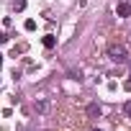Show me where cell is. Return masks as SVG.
<instances>
[{
    "instance_id": "8992f818",
    "label": "cell",
    "mask_w": 131,
    "mask_h": 131,
    "mask_svg": "<svg viewBox=\"0 0 131 131\" xmlns=\"http://www.w3.org/2000/svg\"><path fill=\"white\" fill-rule=\"evenodd\" d=\"M23 8H26V0H13V10H18V13H21Z\"/></svg>"
},
{
    "instance_id": "9c48e42d",
    "label": "cell",
    "mask_w": 131,
    "mask_h": 131,
    "mask_svg": "<svg viewBox=\"0 0 131 131\" xmlns=\"http://www.w3.org/2000/svg\"><path fill=\"white\" fill-rule=\"evenodd\" d=\"M5 41H8V34H5V31H0V44H5Z\"/></svg>"
},
{
    "instance_id": "52a82bcc",
    "label": "cell",
    "mask_w": 131,
    "mask_h": 131,
    "mask_svg": "<svg viewBox=\"0 0 131 131\" xmlns=\"http://www.w3.org/2000/svg\"><path fill=\"white\" fill-rule=\"evenodd\" d=\"M123 113H126V116H131V100H126V103H123Z\"/></svg>"
},
{
    "instance_id": "ba28073f",
    "label": "cell",
    "mask_w": 131,
    "mask_h": 131,
    "mask_svg": "<svg viewBox=\"0 0 131 131\" xmlns=\"http://www.w3.org/2000/svg\"><path fill=\"white\" fill-rule=\"evenodd\" d=\"M34 28H36V23H34L31 18H28V21H26V31H34Z\"/></svg>"
},
{
    "instance_id": "5b68a950",
    "label": "cell",
    "mask_w": 131,
    "mask_h": 131,
    "mask_svg": "<svg viewBox=\"0 0 131 131\" xmlns=\"http://www.w3.org/2000/svg\"><path fill=\"white\" fill-rule=\"evenodd\" d=\"M41 44H44L46 49H54V44H57V39H54V36H44V39H41Z\"/></svg>"
},
{
    "instance_id": "277c9868",
    "label": "cell",
    "mask_w": 131,
    "mask_h": 131,
    "mask_svg": "<svg viewBox=\"0 0 131 131\" xmlns=\"http://www.w3.org/2000/svg\"><path fill=\"white\" fill-rule=\"evenodd\" d=\"M100 113H103V108H100L98 103H90V105H88V116H90V118H98Z\"/></svg>"
},
{
    "instance_id": "3957f363",
    "label": "cell",
    "mask_w": 131,
    "mask_h": 131,
    "mask_svg": "<svg viewBox=\"0 0 131 131\" xmlns=\"http://www.w3.org/2000/svg\"><path fill=\"white\" fill-rule=\"evenodd\" d=\"M34 108H36V113H46V111H49V100H46V98H41V100H36V103H34Z\"/></svg>"
},
{
    "instance_id": "8fae6325",
    "label": "cell",
    "mask_w": 131,
    "mask_h": 131,
    "mask_svg": "<svg viewBox=\"0 0 131 131\" xmlns=\"http://www.w3.org/2000/svg\"><path fill=\"white\" fill-rule=\"evenodd\" d=\"M93 131H103V128H93Z\"/></svg>"
},
{
    "instance_id": "6da1fadb",
    "label": "cell",
    "mask_w": 131,
    "mask_h": 131,
    "mask_svg": "<svg viewBox=\"0 0 131 131\" xmlns=\"http://www.w3.org/2000/svg\"><path fill=\"white\" fill-rule=\"evenodd\" d=\"M108 59H111V62H116V64H126L131 57H128V49H126L123 44L113 41V44H108Z\"/></svg>"
},
{
    "instance_id": "7a4b0ae2",
    "label": "cell",
    "mask_w": 131,
    "mask_h": 131,
    "mask_svg": "<svg viewBox=\"0 0 131 131\" xmlns=\"http://www.w3.org/2000/svg\"><path fill=\"white\" fill-rule=\"evenodd\" d=\"M116 16L118 18H128L131 16V3H118L116 5Z\"/></svg>"
},
{
    "instance_id": "30bf717a",
    "label": "cell",
    "mask_w": 131,
    "mask_h": 131,
    "mask_svg": "<svg viewBox=\"0 0 131 131\" xmlns=\"http://www.w3.org/2000/svg\"><path fill=\"white\" fill-rule=\"evenodd\" d=\"M0 64H3V54H0Z\"/></svg>"
}]
</instances>
